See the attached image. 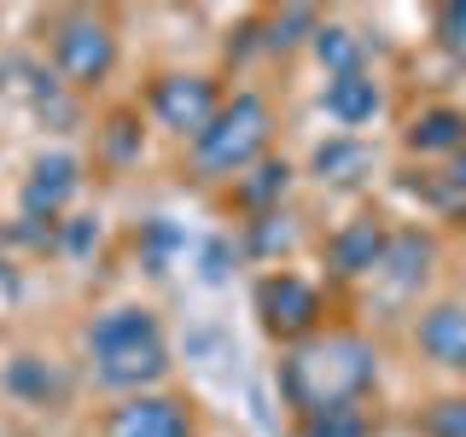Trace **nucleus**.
<instances>
[{"instance_id": "obj_12", "label": "nucleus", "mask_w": 466, "mask_h": 437, "mask_svg": "<svg viewBox=\"0 0 466 437\" xmlns=\"http://www.w3.org/2000/svg\"><path fill=\"white\" fill-rule=\"evenodd\" d=\"M320 106H327L332 123L361 128V123H373V117H379L385 94H379V76H373V70H344V76H327V87H320Z\"/></svg>"}, {"instance_id": "obj_16", "label": "nucleus", "mask_w": 466, "mask_h": 437, "mask_svg": "<svg viewBox=\"0 0 466 437\" xmlns=\"http://www.w3.org/2000/svg\"><path fill=\"white\" fill-rule=\"evenodd\" d=\"M298 437H373V420L361 402L315 408V414H298Z\"/></svg>"}, {"instance_id": "obj_20", "label": "nucleus", "mask_w": 466, "mask_h": 437, "mask_svg": "<svg viewBox=\"0 0 466 437\" xmlns=\"http://www.w3.org/2000/svg\"><path fill=\"white\" fill-rule=\"evenodd\" d=\"M361 164H368V152H361L356 140H332V146H320V152H315V169L332 175V181H344V169H361Z\"/></svg>"}, {"instance_id": "obj_5", "label": "nucleus", "mask_w": 466, "mask_h": 437, "mask_svg": "<svg viewBox=\"0 0 466 437\" xmlns=\"http://www.w3.org/2000/svg\"><path fill=\"white\" fill-rule=\"evenodd\" d=\"M257 315H262V327H268L274 339L303 344V339H315V332H320V315H327V310H320L315 280L274 269V274H262V280H257Z\"/></svg>"}, {"instance_id": "obj_6", "label": "nucleus", "mask_w": 466, "mask_h": 437, "mask_svg": "<svg viewBox=\"0 0 466 437\" xmlns=\"http://www.w3.org/2000/svg\"><path fill=\"white\" fill-rule=\"evenodd\" d=\"M146 106H152V117L169 135L198 140L204 128H210V117L222 111V99H216V82L198 76V70H164V76L152 82V94H146Z\"/></svg>"}, {"instance_id": "obj_14", "label": "nucleus", "mask_w": 466, "mask_h": 437, "mask_svg": "<svg viewBox=\"0 0 466 437\" xmlns=\"http://www.w3.org/2000/svg\"><path fill=\"white\" fill-rule=\"evenodd\" d=\"M309 47H315L320 65H327V76H344V70H368V41H361L350 24H320Z\"/></svg>"}, {"instance_id": "obj_17", "label": "nucleus", "mask_w": 466, "mask_h": 437, "mask_svg": "<svg viewBox=\"0 0 466 437\" xmlns=\"http://www.w3.org/2000/svg\"><path fill=\"white\" fill-rule=\"evenodd\" d=\"M414 426L420 437H466V397H431Z\"/></svg>"}, {"instance_id": "obj_21", "label": "nucleus", "mask_w": 466, "mask_h": 437, "mask_svg": "<svg viewBox=\"0 0 466 437\" xmlns=\"http://www.w3.org/2000/svg\"><path fill=\"white\" fill-rule=\"evenodd\" d=\"M251 245H257V251H274V245L286 251V245H291V216H280V210L257 216V222H251Z\"/></svg>"}, {"instance_id": "obj_4", "label": "nucleus", "mask_w": 466, "mask_h": 437, "mask_svg": "<svg viewBox=\"0 0 466 437\" xmlns=\"http://www.w3.org/2000/svg\"><path fill=\"white\" fill-rule=\"evenodd\" d=\"M47 53L70 87H99L116 70V29L99 12H53Z\"/></svg>"}, {"instance_id": "obj_8", "label": "nucleus", "mask_w": 466, "mask_h": 437, "mask_svg": "<svg viewBox=\"0 0 466 437\" xmlns=\"http://www.w3.org/2000/svg\"><path fill=\"white\" fill-rule=\"evenodd\" d=\"M82 193V164L70 152H47L35 158L24 175V193H18V210L29 222H58L65 216V204Z\"/></svg>"}, {"instance_id": "obj_18", "label": "nucleus", "mask_w": 466, "mask_h": 437, "mask_svg": "<svg viewBox=\"0 0 466 437\" xmlns=\"http://www.w3.org/2000/svg\"><path fill=\"white\" fill-rule=\"evenodd\" d=\"M315 29H320V18L309 6H286V12L268 18V47L286 53V47H298V41H315Z\"/></svg>"}, {"instance_id": "obj_15", "label": "nucleus", "mask_w": 466, "mask_h": 437, "mask_svg": "<svg viewBox=\"0 0 466 437\" xmlns=\"http://www.w3.org/2000/svg\"><path fill=\"white\" fill-rule=\"evenodd\" d=\"M286 187H291V164H286V158H257L251 175H239V198L251 204V210H262V216L280 204Z\"/></svg>"}, {"instance_id": "obj_1", "label": "nucleus", "mask_w": 466, "mask_h": 437, "mask_svg": "<svg viewBox=\"0 0 466 437\" xmlns=\"http://www.w3.org/2000/svg\"><path fill=\"white\" fill-rule=\"evenodd\" d=\"M373 379H379V350L361 332H315V339L291 344V356L280 361V391L298 414L368 402Z\"/></svg>"}, {"instance_id": "obj_10", "label": "nucleus", "mask_w": 466, "mask_h": 437, "mask_svg": "<svg viewBox=\"0 0 466 437\" xmlns=\"http://www.w3.org/2000/svg\"><path fill=\"white\" fill-rule=\"evenodd\" d=\"M431 262H437V245H431V233H420V228H402V233H390L385 239V251H379V269H373V280H385L390 286V298H408L420 280L431 274Z\"/></svg>"}, {"instance_id": "obj_11", "label": "nucleus", "mask_w": 466, "mask_h": 437, "mask_svg": "<svg viewBox=\"0 0 466 437\" xmlns=\"http://www.w3.org/2000/svg\"><path fill=\"white\" fill-rule=\"evenodd\" d=\"M385 239H390V228L379 222V216H356V222H344V228L327 239V269L339 274V280H361V274L379 269Z\"/></svg>"}, {"instance_id": "obj_13", "label": "nucleus", "mask_w": 466, "mask_h": 437, "mask_svg": "<svg viewBox=\"0 0 466 437\" xmlns=\"http://www.w3.org/2000/svg\"><path fill=\"white\" fill-rule=\"evenodd\" d=\"M402 146H408V152H420V158H455L461 146H466V111L426 106L414 123L402 128Z\"/></svg>"}, {"instance_id": "obj_9", "label": "nucleus", "mask_w": 466, "mask_h": 437, "mask_svg": "<svg viewBox=\"0 0 466 437\" xmlns=\"http://www.w3.org/2000/svg\"><path fill=\"white\" fill-rule=\"evenodd\" d=\"M420 350L449 373H466V291L461 298H437L420 310V327H414Z\"/></svg>"}, {"instance_id": "obj_19", "label": "nucleus", "mask_w": 466, "mask_h": 437, "mask_svg": "<svg viewBox=\"0 0 466 437\" xmlns=\"http://www.w3.org/2000/svg\"><path fill=\"white\" fill-rule=\"evenodd\" d=\"M437 47L455 65H466V0H443L437 6Z\"/></svg>"}, {"instance_id": "obj_3", "label": "nucleus", "mask_w": 466, "mask_h": 437, "mask_svg": "<svg viewBox=\"0 0 466 437\" xmlns=\"http://www.w3.org/2000/svg\"><path fill=\"white\" fill-rule=\"evenodd\" d=\"M268 135H274V117L262 106V94H233L210 117V128L193 140V164L198 175H239L268 152Z\"/></svg>"}, {"instance_id": "obj_2", "label": "nucleus", "mask_w": 466, "mask_h": 437, "mask_svg": "<svg viewBox=\"0 0 466 437\" xmlns=\"http://www.w3.org/2000/svg\"><path fill=\"white\" fill-rule=\"evenodd\" d=\"M82 356L99 385L123 391V397H140V391H152L169 373V339L157 327V315L140 310V303H116V310L87 320Z\"/></svg>"}, {"instance_id": "obj_7", "label": "nucleus", "mask_w": 466, "mask_h": 437, "mask_svg": "<svg viewBox=\"0 0 466 437\" xmlns=\"http://www.w3.org/2000/svg\"><path fill=\"white\" fill-rule=\"evenodd\" d=\"M106 437H198V420L181 397L140 391V397H123L106 414Z\"/></svg>"}]
</instances>
